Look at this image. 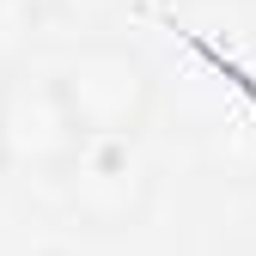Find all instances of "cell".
Masks as SVG:
<instances>
[{
	"mask_svg": "<svg viewBox=\"0 0 256 256\" xmlns=\"http://www.w3.org/2000/svg\"><path fill=\"white\" fill-rule=\"evenodd\" d=\"M0 177H6V158H0Z\"/></svg>",
	"mask_w": 256,
	"mask_h": 256,
	"instance_id": "cell-6",
	"label": "cell"
},
{
	"mask_svg": "<svg viewBox=\"0 0 256 256\" xmlns=\"http://www.w3.org/2000/svg\"><path fill=\"white\" fill-rule=\"evenodd\" d=\"M61 92H68V110L80 122L86 140H140L152 116H158V74L152 61L104 30V37H80L61 55Z\"/></svg>",
	"mask_w": 256,
	"mask_h": 256,
	"instance_id": "cell-1",
	"label": "cell"
},
{
	"mask_svg": "<svg viewBox=\"0 0 256 256\" xmlns=\"http://www.w3.org/2000/svg\"><path fill=\"white\" fill-rule=\"evenodd\" d=\"M68 196L74 220L92 232H122L134 226L152 202V171L140 158V140H80L68 171L55 177Z\"/></svg>",
	"mask_w": 256,
	"mask_h": 256,
	"instance_id": "cell-3",
	"label": "cell"
},
{
	"mask_svg": "<svg viewBox=\"0 0 256 256\" xmlns=\"http://www.w3.org/2000/svg\"><path fill=\"white\" fill-rule=\"evenodd\" d=\"M80 140L86 134L68 110L61 74L37 68V61H12L0 74V158H6V171L55 183L80 152Z\"/></svg>",
	"mask_w": 256,
	"mask_h": 256,
	"instance_id": "cell-2",
	"label": "cell"
},
{
	"mask_svg": "<svg viewBox=\"0 0 256 256\" xmlns=\"http://www.w3.org/2000/svg\"><path fill=\"white\" fill-rule=\"evenodd\" d=\"M128 6H134V0H61V6H55V18L80 24L86 37H104V30H116V24L128 18Z\"/></svg>",
	"mask_w": 256,
	"mask_h": 256,
	"instance_id": "cell-4",
	"label": "cell"
},
{
	"mask_svg": "<svg viewBox=\"0 0 256 256\" xmlns=\"http://www.w3.org/2000/svg\"><path fill=\"white\" fill-rule=\"evenodd\" d=\"M6 6H12L18 18H55V6H61V0H6Z\"/></svg>",
	"mask_w": 256,
	"mask_h": 256,
	"instance_id": "cell-5",
	"label": "cell"
}]
</instances>
